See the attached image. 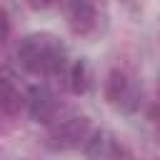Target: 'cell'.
Wrapping results in <instances>:
<instances>
[{"mask_svg":"<svg viewBox=\"0 0 160 160\" xmlns=\"http://www.w3.org/2000/svg\"><path fill=\"white\" fill-rule=\"evenodd\" d=\"M25 108H28L30 120L38 122V125H45V128L60 115V100L48 85H32L28 90Z\"/></svg>","mask_w":160,"mask_h":160,"instance_id":"6","label":"cell"},{"mask_svg":"<svg viewBox=\"0 0 160 160\" xmlns=\"http://www.w3.org/2000/svg\"><path fill=\"white\" fill-rule=\"evenodd\" d=\"M62 75H65V85H68V90L72 95H85L90 90V85H92V70H90V62L85 58L68 62Z\"/></svg>","mask_w":160,"mask_h":160,"instance_id":"7","label":"cell"},{"mask_svg":"<svg viewBox=\"0 0 160 160\" xmlns=\"http://www.w3.org/2000/svg\"><path fill=\"white\" fill-rule=\"evenodd\" d=\"M18 62L38 78H55L62 75L68 68V50L62 40L52 32H30L18 42Z\"/></svg>","mask_w":160,"mask_h":160,"instance_id":"1","label":"cell"},{"mask_svg":"<svg viewBox=\"0 0 160 160\" xmlns=\"http://www.w3.org/2000/svg\"><path fill=\"white\" fill-rule=\"evenodd\" d=\"M22 98H20V90L15 88V82L10 78H2L0 75V118H12L18 115V110L22 108Z\"/></svg>","mask_w":160,"mask_h":160,"instance_id":"8","label":"cell"},{"mask_svg":"<svg viewBox=\"0 0 160 160\" xmlns=\"http://www.w3.org/2000/svg\"><path fill=\"white\" fill-rule=\"evenodd\" d=\"M85 160H130L128 145L112 130H92L82 145Z\"/></svg>","mask_w":160,"mask_h":160,"instance_id":"5","label":"cell"},{"mask_svg":"<svg viewBox=\"0 0 160 160\" xmlns=\"http://www.w3.org/2000/svg\"><path fill=\"white\" fill-rule=\"evenodd\" d=\"M65 22L72 35L90 38L100 28V8L95 0H65Z\"/></svg>","mask_w":160,"mask_h":160,"instance_id":"4","label":"cell"},{"mask_svg":"<svg viewBox=\"0 0 160 160\" xmlns=\"http://www.w3.org/2000/svg\"><path fill=\"white\" fill-rule=\"evenodd\" d=\"M10 30H12L10 15H8V10L0 5V48H5V42L10 40Z\"/></svg>","mask_w":160,"mask_h":160,"instance_id":"9","label":"cell"},{"mask_svg":"<svg viewBox=\"0 0 160 160\" xmlns=\"http://www.w3.org/2000/svg\"><path fill=\"white\" fill-rule=\"evenodd\" d=\"M102 98L112 110L130 115V112H138L142 105V85L130 70L112 68L102 80Z\"/></svg>","mask_w":160,"mask_h":160,"instance_id":"3","label":"cell"},{"mask_svg":"<svg viewBox=\"0 0 160 160\" xmlns=\"http://www.w3.org/2000/svg\"><path fill=\"white\" fill-rule=\"evenodd\" d=\"M158 92H160V82H158Z\"/></svg>","mask_w":160,"mask_h":160,"instance_id":"11","label":"cell"},{"mask_svg":"<svg viewBox=\"0 0 160 160\" xmlns=\"http://www.w3.org/2000/svg\"><path fill=\"white\" fill-rule=\"evenodd\" d=\"M92 122L85 112H68V115H58L45 132V145L55 152H70V150H80L85 145V140L92 132Z\"/></svg>","mask_w":160,"mask_h":160,"instance_id":"2","label":"cell"},{"mask_svg":"<svg viewBox=\"0 0 160 160\" xmlns=\"http://www.w3.org/2000/svg\"><path fill=\"white\" fill-rule=\"evenodd\" d=\"M25 5L30 10H48L50 5H55V0H25Z\"/></svg>","mask_w":160,"mask_h":160,"instance_id":"10","label":"cell"}]
</instances>
